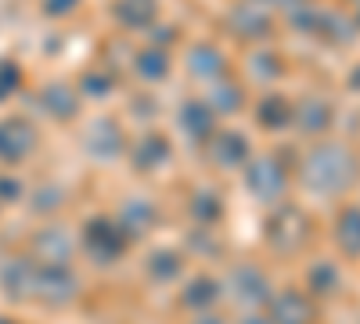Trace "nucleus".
Listing matches in <instances>:
<instances>
[{"label":"nucleus","mask_w":360,"mask_h":324,"mask_svg":"<svg viewBox=\"0 0 360 324\" xmlns=\"http://www.w3.org/2000/svg\"><path fill=\"white\" fill-rule=\"evenodd\" d=\"M278 310H281V317H285V320H288V317H295V324H303V320H307V313H310V310H307V303H299L295 296H288V303H278Z\"/></svg>","instance_id":"obj_1"}]
</instances>
